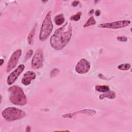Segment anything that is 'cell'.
<instances>
[{"mask_svg":"<svg viewBox=\"0 0 132 132\" xmlns=\"http://www.w3.org/2000/svg\"><path fill=\"white\" fill-rule=\"evenodd\" d=\"M72 26L71 23L67 22L58 28L50 39L51 46L56 50L63 48L70 41L72 35Z\"/></svg>","mask_w":132,"mask_h":132,"instance_id":"cell-1","label":"cell"},{"mask_svg":"<svg viewBox=\"0 0 132 132\" xmlns=\"http://www.w3.org/2000/svg\"><path fill=\"white\" fill-rule=\"evenodd\" d=\"M8 90L10 93V101L13 104L23 106L27 104V97L21 87L14 85L10 87Z\"/></svg>","mask_w":132,"mask_h":132,"instance_id":"cell-2","label":"cell"},{"mask_svg":"<svg viewBox=\"0 0 132 132\" xmlns=\"http://www.w3.org/2000/svg\"><path fill=\"white\" fill-rule=\"evenodd\" d=\"M53 29V25L51 20V11H49L46 14L41 27L39 39L43 41L45 40L51 34Z\"/></svg>","mask_w":132,"mask_h":132,"instance_id":"cell-3","label":"cell"},{"mask_svg":"<svg viewBox=\"0 0 132 132\" xmlns=\"http://www.w3.org/2000/svg\"><path fill=\"white\" fill-rule=\"evenodd\" d=\"M3 117L8 121H13L21 119L26 116V113L20 109L9 107L2 112Z\"/></svg>","mask_w":132,"mask_h":132,"instance_id":"cell-4","label":"cell"},{"mask_svg":"<svg viewBox=\"0 0 132 132\" xmlns=\"http://www.w3.org/2000/svg\"><path fill=\"white\" fill-rule=\"evenodd\" d=\"M130 24V21L129 20H121L111 23H102L98 25V27L104 28L109 29H119L125 27Z\"/></svg>","mask_w":132,"mask_h":132,"instance_id":"cell-5","label":"cell"},{"mask_svg":"<svg viewBox=\"0 0 132 132\" xmlns=\"http://www.w3.org/2000/svg\"><path fill=\"white\" fill-rule=\"evenodd\" d=\"M44 57L41 49H38L34 54L31 60V67L34 69H38L43 66Z\"/></svg>","mask_w":132,"mask_h":132,"instance_id":"cell-6","label":"cell"},{"mask_svg":"<svg viewBox=\"0 0 132 132\" xmlns=\"http://www.w3.org/2000/svg\"><path fill=\"white\" fill-rule=\"evenodd\" d=\"M21 54H22L21 49H18L13 53L7 63V68H6L7 72H10L12 69H13L15 67V66L16 65L18 62L19 59Z\"/></svg>","mask_w":132,"mask_h":132,"instance_id":"cell-7","label":"cell"},{"mask_svg":"<svg viewBox=\"0 0 132 132\" xmlns=\"http://www.w3.org/2000/svg\"><path fill=\"white\" fill-rule=\"evenodd\" d=\"M90 63L85 59H81L75 66V71L80 74L87 73L90 69Z\"/></svg>","mask_w":132,"mask_h":132,"instance_id":"cell-8","label":"cell"},{"mask_svg":"<svg viewBox=\"0 0 132 132\" xmlns=\"http://www.w3.org/2000/svg\"><path fill=\"white\" fill-rule=\"evenodd\" d=\"M25 68V66L24 64H20L18 68L13 71L12 72H11L10 75L7 77V84L9 85H12L18 78L20 74L23 71L24 69Z\"/></svg>","mask_w":132,"mask_h":132,"instance_id":"cell-9","label":"cell"},{"mask_svg":"<svg viewBox=\"0 0 132 132\" xmlns=\"http://www.w3.org/2000/svg\"><path fill=\"white\" fill-rule=\"evenodd\" d=\"M96 113V111L92 109H84L79 111H76L73 113H67L62 115V117L64 118H72L75 116H76L78 114H87L88 116H92Z\"/></svg>","mask_w":132,"mask_h":132,"instance_id":"cell-10","label":"cell"},{"mask_svg":"<svg viewBox=\"0 0 132 132\" xmlns=\"http://www.w3.org/2000/svg\"><path fill=\"white\" fill-rule=\"evenodd\" d=\"M36 76V75L34 72L31 71H27L24 74L21 82L24 85L28 86L30 84L31 80L35 79Z\"/></svg>","mask_w":132,"mask_h":132,"instance_id":"cell-11","label":"cell"},{"mask_svg":"<svg viewBox=\"0 0 132 132\" xmlns=\"http://www.w3.org/2000/svg\"><path fill=\"white\" fill-rule=\"evenodd\" d=\"M116 96V93L112 91H108L107 92H106L105 93L102 94L100 95L99 98L100 100H103L104 98L107 97L110 99L114 98Z\"/></svg>","mask_w":132,"mask_h":132,"instance_id":"cell-12","label":"cell"},{"mask_svg":"<svg viewBox=\"0 0 132 132\" xmlns=\"http://www.w3.org/2000/svg\"><path fill=\"white\" fill-rule=\"evenodd\" d=\"M36 27V24L35 25V26H34V27L32 28V29H31V30L30 31V32H29V34L28 35L27 42H28V44L29 45L32 44V43L34 42V36L35 35Z\"/></svg>","mask_w":132,"mask_h":132,"instance_id":"cell-13","label":"cell"},{"mask_svg":"<svg viewBox=\"0 0 132 132\" xmlns=\"http://www.w3.org/2000/svg\"><path fill=\"white\" fill-rule=\"evenodd\" d=\"M55 23L57 25H62L65 21L64 17L63 16V14H59L55 16L54 19Z\"/></svg>","mask_w":132,"mask_h":132,"instance_id":"cell-14","label":"cell"},{"mask_svg":"<svg viewBox=\"0 0 132 132\" xmlns=\"http://www.w3.org/2000/svg\"><path fill=\"white\" fill-rule=\"evenodd\" d=\"M95 89L97 92H106L109 91V88L107 85H96Z\"/></svg>","mask_w":132,"mask_h":132,"instance_id":"cell-15","label":"cell"},{"mask_svg":"<svg viewBox=\"0 0 132 132\" xmlns=\"http://www.w3.org/2000/svg\"><path fill=\"white\" fill-rule=\"evenodd\" d=\"M96 24V21L94 19V17L93 16H90L88 21L85 23V24L84 25V27H87L88 26H90L91 25H93Z\"/></svg>","mask_w":132,"mask_h":132,"instance_id":"cell-16","label":"cell"},{"mask_svg":"<svg viewBox=\"0 0 132 132\" xmlns=\"http://www.w3.org/2000/svg\"><path fill=\"white\" fill-rule=\"evenodd\" d=\"M118 69L122 70V71H126L130 69V65L128 63H124V64H121L118 66Z\"/></svg>","mask_w":132,"mask_h":132,"instance_id":"cell-17","label":"cell"},{"mask_svg":"<svg viewBox=\"0 0 132 132\" xmlns=\"http://www.w3.org/2000/svg\"><path fill=\"white\" fill-rule=\"evenodd\" d=\"M81 14H82L81 12L79 11V12H77V13L75 14V15H72L71 17V20H73V21H78L80 20Z\"/></svg>","mask_w":132,"mask_h":132,"instance_id":"cell-18","label":"cell"},{"mask_svg":"<svg viewBox=\"0 0 132 132\" xmlns=\"http://www.w3.org/2000/svg\"><path fill=\"white\" fill-rule=\"evenodd\" d=\"M32 54H33V51L32 50H29L26 54L25 55V59H24V61H27L28 59H29L31 56L32 55Z\"/></svg>","mask_w":132,"mask_h":132,"instance_id":"cell-19","label":"cell"},{"mask_svg":"<svg viewBox=\"0 0 132 132\" xmlns=\"http://www.w3.org/2000/svg\"><path fill=\"white\" fill-rule=\"evenodd\" d=\"M117 40L121 42H126L127 38L125 36H118L117 37Z\"/></svg>","mask_w":132,"mask_h":132,"instance_id":"cell-20","label":"cell"},{"mask_svg":"<svg viewBox=\"0 0 132 132\" xmlns=\"http://www.w3.org/2000/svg\"><path fill=\"white\" fill-rule=\"evenodd\" d=\"M58 70L56 69H55L54 70H53L51 73V76H54L55 75H56L58 73Z\"/></svg>","mask_w":132,"mask_h":132,"instance_id":"cell-21","label":"cell"},{"mask_svg":"<svg viewBox=\"0 0 132 132\" xmlns=\"http://www.w3.org/2000/svg\"><path fill=\"white\" fill-rule=\"evenodd\" d=\"M79 3V1H73L72 3V6H73V7H76V6H77L78 5Z\"/></svg>","mask_w":132,"mask_h":132,"instance_id":"cell-22","label":"cell"},{"mask_svg":"<svg viewBox=\"0 0 132 132\" xmlns=\"http://www.w3.org/2000/svg\"><path fill=\"white\" fill-rule=\"evenodd\" d=\"M100 14H101V11H100V10L97 9V10H96L95 11V14L96 16H99V15H100Z\"/></svg>","mask_w":132,"mask_h":132,"instance_id":"cell-23","label":"cell"},{"mask_svg":"<svg viewBox=\"0 0 132 132\" xmlns=\"http://www.w3.org/2000/svg\"><path fill=\"white\" fill-rule=\"evenodd\" d=\"M93 12H94V9H91L90 11H89V14H93Z\"/></svg>","mask_w":132,"mask_h":132,"instance_id":"cell-24","label":"cell"},{"mask_svg":"<svg viewBox=\"0 0 132 132\" xmlns=\"http://www.w3.org/2000/svg\"><path fill=\"white\" fill-rule=\"evenodd\" d=\"M4 61V60L3 59H1V63H0V65H2L3 64Z\"/></svg>","mask_w":132,"mask_h":132,"instance_id":"cell-25","label":"cell"}]
</instances>
